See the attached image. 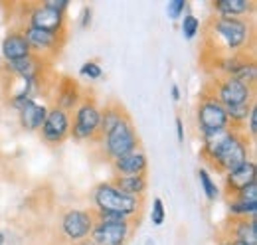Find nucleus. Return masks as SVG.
<instances>
[{
  "label": "nucleus",
  "instance_id": "nucleus-33",
  "mask_svg": "<svg viewBox=\"0 0 257 245\" xmlns=\"http://www.w3.org/2000/svg\"><path fill=\"white\" fill-rule=\"evenodd\" d=\"M176 139H178V143H184V122L180 117L176 119Z\"/></svg>",
  "mask_w": 257,
  "mask_h": 245
},
{
  "label": "nucleus",
  "instance_id": "nucleus-15",
  "mask_svg": "<svg viewBox=\"0 0 257 245\" xmlns=\"http://www.w3.org/2000/svg\"><path fill=\"white\" fill-rule=\"evenodd\" d=\"M32 48V52H48V50H56L60 40L56 34H50V32H44V30H38V28H32L28 26L26 30L22 32Z\"/></svg>",
  "mask_w": 257,
  "mask_h": 245
},
{
  "label": "nucleus",
  "instance_id": "nucleus-32",
  "mask_svg": "<svg viewBox=\"0 0 257 245\" xmlns=\"http://www.w3.org/2000/svg\"><path fill=\"white\" fill-rule=\"evenodd\" d=\"M91 8H83V12H81V28H89V24H91Z\"/></svg>",
  "mask_w": 257,
  "mask_h": 245
},
{
  "label": "nucleus",
  "instance_id": "nucleus-18",
  "mask_svg": "<svg viewBox=\"0 0 257 245\" xmlns=\"http://www.w3.org/2000/svg\"><path fill=\"white\" fill-rule=\"evenodd\" d=\"M233 239L231 241H241V243H247V245H257V219L255 215L253 217H241L235 221L233 229Z\"/></svg>",
  "mask_w": 257,
  "mask_h": 245
},
{
  "label": "nucleus",
  "instance_id": "nucleus-27",
  "mask_svg": "<svg viewBox=\"0 0 257 245\" xmlns=\"http://www.w3.org/2000/svg\"><path fill=\"white\" fill-rule=\"evenodd\" d=\"M166 219V210H164V204H162L161 198H155L153 200V210H151V221L155 225H162Z\"/></svg>",
  "mask_w": 257,
  "mask_h": 245
},
{
  "label": "nucleus",
  "instance_id": "nucleus-22",
  "mask_svg": "<svg viewBox=\"0 0 257 245\" xmlns=\"http://www.w3.org/2000/svg\"><path fill=\"white\" fill-rule=\"evenodd\" d=\"M198 182H200L202 190H204V194H206V198H208L210 202H214V200L220 196V190H218L216 182L212 180V176H210L208 170H204V168L198 170Z\"/></svg>",
  "mask_w": 257,
  "mask_h": 245
},
{
  "label": "nucleus",
  "instance_id": "nucleus-35",
  "mask_svg": "<svg viewBox=\"0 0 257 245\" xmlns=\"http://www.w3.org/2000/svg\"><path fill=\"white\" fill-rule=\"evenodd\" d=\"M77 245H97L91 237H85V239H81V241H77Z\"/></svg>",
  "mask_w": 257,
  "mask_h": 245
},
{
  "label": "nucleus",
  "instance_id": "nucleus-14",
  "mask_svg": "<svg viewBox=\"0 0 257 245\" xmlns=\"http://www.w3.org/2000/svg\"><path fill=\"white\" fill-rule=\"evenodd\" d=\"M255 162L253 160H247L243 162L241 166H237L235 170L227 172L225 174V184H227V190L229 194H237L239 190H243L245 186H249L251 182H255Z\"/></svg>",
  "mask_w": 257,
  "mask_h": 245
},
{
  "label": "nucleus",
  "instance_id": "nucleus-4",
  "mask_svg": "<svg viewBox=\"0 0 257 245\" xmlns=\"http://www.w3.org/2000/svg\"><path fill=\"white\" fill-rule=\"evenodd\" d=\"M208 160H212L214 166H218L220 170H224L225 174L235 170L237 166H241L243 162H247V145L245 139L239 137L235 131H231V135L225 139L224 143L208 156Z\"/></svg>",
  "mask_w": 257,
  "mask_h": 245
},
{
  "label": "nucleus",
  "instance_id": "nucleus-1",
  "mask_svg": "<svg viewBox=\"0 0 257 245\" xmlns=\"http://www.w3.org/2000/svg\"><path fill=\"white\" fill-rule=\"evenodd\" d=\"M93 202H95L97 214H115L128 217L139 214L141 210V198H133L117 190L111 182L99 184L93 192Z\"/></svg>",
  "mask_w": 257,
  "mask_h": 245
},
{
  "label": "nucleus",
  "instance_id": "nucleus-36",
  "mask_svg": "<svg viewBox=\"0 0 257 245\" xmlns=\"http://www.w3.org/2000/svg\"><path fill=\"white\" fill-rule=\"evenodd\" d=\"M145 245H155V241H153V237H149V239L145 241Z\"/></svg>",
  "mask_w": 257,
  "mask_h": 245
},
{
  "label": "nucleus",
  "instance_id": "nucleus-34",
  "mask_svg": "<svg viewBox=\"0 0 257 245\" xmlns=\"http://www.w3.org/2000/svg\"><path fill=\"white\" fill-rule=\"evenodd\" d=\"M172 99H174V101L180 99V87H178V85H172Z\"/></svg>",
  "mask_w": 257,
  "mask_h": 245
},
{
  "label": "nucleus",
  "instance_id": "nucleus-21",
  "mask_svg": "<svg viewBox=\"0 0 257 245\" xmlns=\"http://www.w3.org/2000/svg\"><path fill=\"white\" fill-rule=\"evenodd\" d=\"M127 115L123 113V109L121 107H107L103 113H101V121H99V133L105 137L117 122L121 121V119H125Z\"/></svg>",
  "mask_w": 257,
  "mask_h": 245
},
{
  "label": "nucleus",
  "instance_id": "nucleus-11",
  "mask_svg": "<svg viewBox=\"0 0 257 245\" xmlns=\"http://www.w3.org/2000/svg\"><path fill=\"white\" fill-rule=\"evenodd\" d=\"M64 14H58L46 6H36L30 14V26L32 28H38V30L50 32V34H56L60 36L64 32Z\"/></svg>",
  "mask_w": 257,
  "mask_h": 245
},
{
  "label": "nucleus",
  "instance_id": "nucleus-13",
  "mask_svg": "<svg viewBox=\"0 0 257 245\" xmlns=\"http://www.w3.org/2000/svg\"><path fill=\"white\" fill-rule=\"evenodd\" d=\"M113 168L117 176H137L147 172V154L143 151H133L117 160H113Z\"/></svg>",
  "mask_w": 257,
  "mask_h": 245
},
{
  "label": "nucleus",
  "instance_id": "nucleus-17",
  "mask_svg": "<svg viewBox=\"0 0 257 245\" xmlns=\"http://www.w3.org/2000/svg\"><path fill=\"white\" fill-rule=\"evenodd\" d=\"M111 184L117 190H121L123 194L133 196V198H141L145 194V190H147V178H145V174H137V176H115Z\"/></svg>",
  "mask_w": 257,
  "mask_h": 245
},
{
  "label": "nucleus",
  "instance_id": "nucleus-23",
  "mask_svg": "<svg viewBox=\"0 0 257 245\" xmlns=\"http://www.w3.org/2000/svg\"><path fill=\"white\" fill-rule=\"evenodd\" d=\"M229 214L231 215H237V217H253L257 212V204L253 202H241V200H231L229 206H227Z\"/></svg>",
  "mask_w": 257,
  "mask_h": 245
},
{
  "label": "nucleus",
  "instance_id": "nucleus-10",
  "mask_svg": "<svg viewBox=\"0 0 257 245\" xmlns=\"http://www.w3.org/2000/svg\"><path fill=\"white\" fill-rule=\"evenodd\" d=\"M69 117L62 107H54V109H48V115H46V121L42 125V135L48 143L52 145H58L62 143L65 137L69 135Z\"/></svg>",
  "mask_w": 257,
  "mask_h": 245
},
{
  "label": "nucleus",
  "instance_id": "nucleus-9",
  "mask_svg": "<svg viewBox=\"0 0 257 245\" xmlns=\"http://www.w3.org/2000/svg\"><path fill=\"white\" fill-rule=\"evenodd\" d=\"M95 217L91 212L85 210H69L62 219V231L69 241H81L85 239L93 229Z\"/></svg>",
  "mask_w": 257,
  "mask_h": 245
},
{
  "label": "nucleus",
  "instance_id": "nucleus-25",
  "mask_svg": "<svg viewBox=\"0 0 257 245\" xmlns=\"http://www.w3.org/2000/svg\"><path fill=\"white\" fill-rule=\"evenodd\" d=\"M198 32H200V20L194 14H186L182 20V36L186 40H192V38H196Z\"/></svg>",
  "mask_w": 257,
  "mask_h": 245
},
{
  "label": "nucleus",
  "instance_id": "nucleus-5",
  "mask_svg": "<svg viewBox=\"0 0 257 245\" xmlns=\"http://www.w3.org/2000/svg\"><path fill=\"white\" fill-rule=\"evenodd\" d=\"M105 151L111 156V160H117L125 154L137 151V133L128 117L121 119L105 135Z\"/></svg>",
  "mask_w": 257,
  "mask_h": 245
},
{
  "label": "nucleus",
  "instance_id": "nucleus-26",
  "mask_svg": "<svg viewBox=\"0 0 257 245\" xmlns=\"http://www.w3.org/2000/svg\"><path fill=\"white\" fill-rule=\"evenodd\" d=\"M79 75L87 77V79H101L103 77V69H101V65L97 61H85L79 67Z\"/></svg>",
  "mask_w": 257,
  "mask_h": 245
},
{
  "label": "nucleus",
  "instance_id": "nucleus-20",
  "mask_svg": "<svg viewBox=\"0 0 257 245\" xmlns=\"http://www.w3.org/2000/svg\"><path fill=\"white\" fill-rule=\"evenodd\" d=\"M8 67H10L14 73H18L24 81H36V75H38V71H40V63H38V58H34V54L28 56V58H24V60L10 61Z\"/></svg>",
  "mask_w": 257,
  "mask_h": 245
},
{
  "label": "nucleus",
  "instance_id": "nucleus-12",
  "mask_svg": "<svg viewBox=\"0 0 257 245\" xmlns=\"http://www.w3.org/2000/svg\"><path fill=\"white\" fill-rule=\"evenodd\" d=\"M2 56L8 63L32 56V48H30L26 36L22 32H10L2 42Z\"/></svg>",
  "mask_w": 257,
  "mask_h": 245
},
{
  "label": "nucleus",
  "instance_id": "nucleus-39",
  "mask_svg": "<svg viewBox=\"0 0 257 245\" xmlns=\"http://www.w3.org/2000/svg\"><path fill=\"white\" fill-rule=\"evenodd\" d=\"M220 245H233L231 241H224V243H220Z\"/></svg>",
  "mask_w": 257,
  "mask_h": 245
},
{
  "label": "nucleus",
  "instance_id": "nucleus-19",
  "mask_svg": "<svg viewBox=\"0 0 257 245\" xmlns=\"http://www.w3.org/2000/svg\"><path fill=\"white\" fill-rule=\"evenodd\" d=\"M214 10L222 18H239L241 14H247L251 10L249 0H218L214 2Z\"/></svg>",
  "mask_w": 257,
  "mask_h": 245
},
{
  "label": "nucleus",
  "instance_id": "nucleus-7",
  "mask_svg": "<svg viewBox=\"0 0 257 245\" xmlns=\"http://www.w3.org/2000/svg\"><path fill=\"white\" fill-rule=\"evenodd\" d=\"M220 105L224 107H235V105H245L253 101V89L251 85L225 75L224 79H220L216 83V91L212 95Z\"/></svg>",
  "mask_w": 257,
  "mask_h": 245
},
{
  "label": "nucleus",
  "instance_id": "nucleus-6",
  "mask_svg": "<svg viewBox=\"0 0 257 245\" xmlns=\"http://www.w3.org/2000/svg\"><path fill=\"white\" fill-rule=\"evenodd\" d=\"M198 129H200L202 137L229 129L225 107L220 105L212 95H206L198 105Z\"/></svg>",
  "mask_w": 257,
  "mask_h": 245
},
{
  "label": "nucleus",
  "instance_id": "nucleus-28",
  "mask_svg": "<svg viewBox=\"0 0 257 245\" xmlns=\"http://www.w3.org/2000/svg\"><path fill=\"white\" fill-rule=\"evenodd\" d=\"M186 6H188L186 0H172V2H168V6H166L168 18H170V20H178V18L184 14Z\"/></svg>",
  "mask_w": 257,
  "mask_h": 245
},
{
  "label": "nucleus",
  "instance_id": "nucleus-38",
  "mask_svg": "<svg viewBox=\"0 0 257 245\" xmlns=\"http://www.w3.org/2000/svg\"><path fill=\"white\" fill-rule=\"evenodd\" d=\"M233 245H247V243H241V241H231Z\"/></svg>",
  "mask_w": 257,
  "mask_h": 245
},
{
  "label": "nucleus",
  "instance_id": "nucleus-3",
  "mask_svg": "<svg viewBox=\"0 0 257 245\" xmlns=\"http://www.w3.org/2000/svg\"><path fill=\"white\" fill-rule=\"evenodd\" d=\"M212 32L218 38L225 52L237 54L249 42V24L241 18H216L212 24Z\"/></svg>",
  "mask_w": 257,
  "mask_h": 245
},
{
  "label": "nucleus",
  "instance_id": "nucleus-37",
  "mask_svg": "<svg viewBox=\"0 0 257 245\" xmlns=\"http://www.w3.org/2000/svg\"><path fill=\"white\" fill-rule=\"evenodd\" d=\"M0 245H4V233L0 231Z\"/></svg>",
  "mask_w": 257,
  "mask_h": 245
},
{
  "label": "nucleus",
  "instance_id": "nucleus-24",
  "mask_svg": "<svg viewBox=\"0 0 257 245\" xmlns=\"http://www.w3.org/2000/svg\"><path fill=\"white\" fill-rule=\"evenodd\" d=\"M253 103H245V105H235V107H225V113H227V119L231 122H243L247 121L249 117V111H251Z\"/></svg>",
  "mask_w": 257,
  "mask_h": 245
},
{
  "label": "nucleus",
  "instance_id": "nucleus-31",
  "mask_svg": "<svg viewBox=\"0 0 257 245\" xmlns=\"http://www.w3.org/2000/svg\"><path fill=\"white\" fill-rule=\"evenodd\" d=\"M247 119H249V127H247V129H249V135H251V137H255V133H257V109H255V105L251 107V111H249V117H247Z\"/></svg>",
  "mask_w": 257,
  "mask_h": 245
},
{
  "label": "nucleus",
  "instance_id": "nucleus-2",
  "mask_svg": "<svg viewBox=\"0 0 257 245\" xmlns=\"http://www.w3.org/2000/svg\"><path fill=\"white\" fill-rule=\"evenodd\" d=\"M89 235L97 245H125L131 235V219L115 214H97Z\"/></svg>",
  "mask_w": 257,
  "mask_h": 245
},
{
  "label": "nucleus",
  "instance_id": "nucleus-30",
  "mask_svg": "<svg viewBox=\"0 0 257 245\" xmlns=\"http://www.w3.org/2000/svg\"><path fill=\"white\" fill-rule=\"evenodd\" d=\"M42 6H46V8H50V10L58 12V14H65L69 2H67V0H46Z\"/></svg>",
  "mask_w": 257,
  "mask_h": 245
},
{
  "label": "nucleus",
  "instance_id": "nucleus-29",
  "mask_svg": "<svg viewBox=\"0 0 257 245\" xmlns=\"http://www.w3.org/2000/svg\"><path fill=\"white\" fill-rule=\"evenodd\" d=\"M235 200H241V202H253L257 204V182H251L249 186H245L243 190H239L235 194Z\"/></svg>",
  "mask_w": 257,
  "mask_h": 245
},
{
  "label": "nucleus",
  "instance_id": "nucleus-8",
  "mask_svg": "<svg viewBox=\"0 0 257 245\" xmlns=\"http://www.w3.org/2000/svg\"><path fill=\"white\" fill-rule=\"evenodd\" d=\"M99 121H101V109L93 101H85V103H81L77 107L73 127L69 129V133L79 141L93 139L99 133Z\"/></svg>",
  "mask_w": 257,
  "mask_h": 245
},
{
  "label": "nucleus",
  "instance_id": "nucleus-16",
  "mask_svg": "<svg viewBox=\"0 0 257 245\" xmlns=\"http://www.w3.org/2000/svg\"><path fill=\"white\" fill-rule=\"evenodd\" d=\"M18 113H20V122H22L24 129H28V131H38V129H42V125L46 121L48 107L32 101L30 105H26V107H24L22 111H18Z\"/></svg>",
  "mask_w": 257,
  "mask_h": 245
}]
</instances>
